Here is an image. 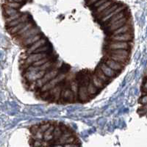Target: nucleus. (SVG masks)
Here are the masks:
<instances>
[{
  "label": "nucleus",
  "mask_w": 147,
  "mask_h": 147,
  "mask_svg": "<svg viewBox=\"0 0 147 147\" xmlns=\"http://www.w3.org/2000/svg\"><path fill=\"white\" fill-rule=\"evenodd\" d=\"M49 60H50V57H44V58H42V59H40V60L36 61V62L33 63L32 64V65L34 67L40 66V65H41L42 64H44V63H45L49 61Z\"/></svg>",
  "instance_id": "a878e982"
},
{
  "label": "nucleus",
  "mask_w": 147,
  "mask_h": 147,
  "mask_svg": "<svg viewBox=\"0 0 147 147\" xmlns=\"http://www.w3.org/2000/svg\"><path fill=\"white\" fill-rule=\"evenodd\" d=\"M48 49H49V47H48V46H46V44H45V45L41 46V47H40L39 48L37 49H35V50L33 52V53H40V52H47Z\"/></svg>",
  "instance_id": "c85d7f7f"
},
{
  "label": "nucleus",
  "mask_w": 147,
  "mask_h": 147,
  "mask_svg": "<svg viewBox=\"0 0 147 147\" xmlns=\"http://www.w3.org/2000/svg\"><path fill=\"white\" fill-rule=\"evenodd\" d=\"M54 129H55V125L53 124H51L49 126L48 129H47V130L44 132V136H43V139H44L45 141H50V140H52L53 138V130Z\"/></svg>",
  "instance_id": "2eb2a0df"
},
{
  "label": "nucleus",
  "mask_w": 147,
  "mask_h": 147,
  "mask_svg": "<svg viewBox=\"0 0 147 147\" xmlns=\"http://www.w3.org/2000/svg\"><path fill=\"white\" fill-rule=\"evenodd\" d=\"M107 58L112 59L115 60L116 62H119L120 63L125 64L127 63L129 59V56L127 55H117V54H107Z\"/></svg>",
  "instance_id": "423d86ee"
},
{
  "label": "nucleus",
  "mask_w": 147,
  "mask_h": 147,
  "mask_svg": "<svg viewBox=\"0 0 147 147\" xmlns=\"http://www.w3.org/2000/svg\"><path fill=\"white\" fill-rule=\"evenodd\" d=\"M146 101H147V97L146 95H144V96H142L140 99V103H141L142 105H146Z\"/></svg>",
  "instance_id": "2f4dec72"
},
{
  "label": "nucleus",
  "mask_w": 147,
  "mask_h": 147,
  "mask_svg": "<svg viewBox=\"0 0 147 147\" xmlns=\"http://www.w3.org/2000/svg\"><path fill=\"white\" fill-rule=\"evenodd\" d=\"M4 5L7 6V7H12V8L17 9V10H18V9H19L22 7V4L18 3V2H5Z\"/></svg>",
  "instance_id": "bb28decb"
},
{
  "label": "nucleus",
  "mask_w": 147,
  "mask_h": 147,
  "mask_svg": "<svg viewBox=\"0 0 147 147\" xmlns=\"http://www.w3.org/2000/svg\"><path fill=\"white\" fill-rule=\"evenodd\" d=\"M99 67L100 68L101 70L102 71V72L107 77H108L109 78H112V77H114L115 76V71L113 70L112 69H110V67L107 66L105 63H102L99 65Z\"/></svg>",
  "instance_id": "9d476101"
},
{
  "label": "nucleus",
  "mask_w": 147,
  "mask_h": 147,
  "mask_svg": "<svg viewBox=\"0 0 147 147\" xmlns=\"http://www.w3.org/2000/svg\"><path fill=\"white\" fill-rule=\"evenodd\" d=\"M127 22H128V17H127V16L122 17L121 18L119 19V20L116 21V22H113L112 24H110V25L109 26V31H110V32H113L114 30L119 28V27H122V26H124V24H126L127 23Z\"/></svg>",
  "instance_id": "39448f33"
},
{
  "label": "nucleus",
  "mask_w": 147,
  "mask_h": 147,
  "mask_svg": "<svg viewBox=\"0 0 147 147\" xmlns=\"http://www.w3.org/2000/svg\"><path fill=\"white\" fill-rule=\"evenodd\" d=\"M29 22V21H27V22H23V23H21V24H17V25L14 26V27H9V28H7V32H9L10 34H11V35H14V34L16 33L18 31H19V30H21V29L22 28V27H24V26L27 24V23Z\"/></svg>",
  "instance_id": "f3484780"
},
{
  "label": "nucleus",
  "mask_w": 147,
  "mask_h": 147,
  "mask_svg": "<svg viewBox=\"0 0 147 147\" xmlns=\"http://www.w3.org/2000/svg\"><path fill=\"white\" fill-rule=\"evenodd\" d=\"M29 16L27 13H23L20 17H18V18L15 19V20L12 21V22H9V23H7V25H6V27L7 28H9V27H14V26L17 25L18 24L23 23V22H25L29 21Z\"/></svg>",
  "instance_id": "6e6552de"
},
{
  "label": "nucleus",
  "mask_w": 147,
  "mask_h": 147,
  "mask_svg": "<svg viewBox=\"0 0 147 147\" xmlns=\"http://www.w3.org/2000/svg\"><path fill=\"white\" fill-rule=\"evenodd\" d=\"M22 13H21V12H18L17 13H16L15 15H13L11 16H8L6 18V19H5V21H6V23H9V22H12V21L15 20V19H16V18H18V17H20L22 15Z\"/></svg>",
  "instance_id": "cd10ccee"
},
{
  "label": "nucleus",
  "mask_w": 147,
  "mask_h": 147,
  "mask_svg": "<svg viewBox=\"0 0 147 147\" xmlns=\"http://www.w3.org/2000/svg\"><path fill=\"white\" fill-rule=\"evenodd\" d=\"M71 91L74 94V100H77V96H78V88H77V84L76 82H73L71 84Z\"/></svg>",
  "instance_id": "393cba45"
},
{
  "label": "nucleus",
  "mask_w": 147,
  "mask_h": 147,
  "mask_svg": "<svg viewBox=\"0 0 147 147\" xmlns=\"http://www.w3.org/2000/svg\"><path fill=\"white\" fill-rule=\"evenodd\" d=\"M40 31L38 27H32L31 28H30L29 30H27L24 33L22 34L21 35L18 36V40H25L26 38H29V37L32 36V35H38V34H40Z\"/></svg>",
  "instance_id": "20e7f679"
},
{
  "label": "nucleus",
  "mask_w": 147,
  "mask_h": 147,
  "mask_svg": "<svg viewBox=\"0 0 147 147\" xmlns=\"http://www.w3.org/2000/svg\"><path fill=\"white\" fill-rule=\"evenodd\" d=\"M107 1H109V0H99V1H97L96 2H95V3H94L93 5H91V6H93V7L96 9V7H99V6L102 5V4L105 3V2H107Z\"/></svg>",
  "instance_id": "7c9ffc66"
},
{
  "label": "nucleus",
  "mask_w": 147,
  "mask_h": 147,
  "mask_svg": "<svg viewBox=\"0 0 147 147\" xmlns=\"http://www.w3.org/2000/svg\"><path fill=\"white\" fill-rule=\"evenodd\" d=\"M3 10H4V14L7 17L11 16L13 15H15L16 13H18V10L17 9L12 8V7H7L6 5H3Z\"/></svg>",
  "instance_id": "aec40b11"
},
{
  "label": "nucleus",
  "mask_w": 147,
  "mask_h": 147,
  "mask_svg": "<svg viewBox=\"0 0 147 147\" xmlns=\"http://www.w3.org/2000/svg\"><path fill=\"white\" fill-rule=\"evenodd\" d=\"M62 134L63 131L61 129V128H60V127H59V126H55V129H54L53 133H52V135H53V138H52V140H55L54 143L57 142Z\"/></svg>",
  "instance_id": "6ab92c4d"
},
{
  "label": "nucleus",
  "mask_w": 147,
  "mask_h": 147,
  "mask_svg": "<svg viewBox=\"0 0 147 147\" xmlns=\"http://www.w3.org/2000/svg\"><path fill=\"white\" fill-rule=\"evenodd\" d=\"M94 73H95L96 75L99 77L100 80H102L105 83H107V82L109 81V80H110V78H109L108 77H107V76H106L103 72H102V71L101 70L100 68H99V66L97 67L96 69L95 72H94Z\"/></svg>",
  "instance_id": "a211bd4d"
},
{
  "label": "nucleus",
  "mask_w": 147,
  "mask_h": 147,
  "mask_svg": "<svg viewBox=\"0 0 147 147\" xmlns=\"http://www.w3.org/2000/svg\"><path fill=\"white\" fill-rule=\"evenodd\" d=\"M33 27V24H32V23H30V22H28V23H27V24H26V25L24 26V27H22V28L21 29V30H19V31H18V32H17L16 34H14V35H16V36H18H18H19V35H22V34L24 33V32H25L27 30H29V29L31 28V27Z\"/></svg>",
  "instance_id": "b1692460"
},
{
  "label": "nucleus",
  "mask_w": 147,
  "mask_h": 147,
  "mask_svg": "<svg viewBox=\"0 0 147 147\" xmlns=\"http://www.w3.org/2000/svg\"><path fill=\"white\" fill-rule=\"evenodd\" d=\"M125 16H126V12L124 11V10H122V11H121L120 13H119L114 15L113 16H112L111 18H110V19H109V20H110V22H109V24H108V27L110 25V24H112L113 22H116V21H118L119 19L121 18L122 17Z\"/></svg>",
  "instance_id": "412c9836"
},
{
  "label": "nucleus",
  "mask_w": 147,
  "mask_h": 147,
  "mask_svg": "<svg viewBox=\"0 0 147 147\" xmlns=\"http://www.w3.org/2000/svg\"><path fill=\"white\" fill-rule=\"evenodd\" d=\"M5 2H18V3L22 4L24 0H5Z\"/></svg>",
  "instance_id": "473e14b6"
},
{
  "label": "nucleus",
  "mask_w": 147,
  "mask_h": 147,
  "mask_svg": "<svg viewBox=\"0 0 147 147\" xmlns=\"http://www.w3.org/2000/svg\"><path fill=\"white\" fill-rule=\"evenodd\" d=\"M105 63L107 66L110 67V69H112L114 71L122 70V69H123V65H124V64L120 63L119 62H116L115 60L110 58H107V60H105Z\"/></svg>",
  "instance_id": "1a4fd4ad"
},
{
  "label": "nucleus",
  "mask_w": 147,
  "mask_h": 147,
  "mask_svg": "<svg viewBox=\"0 0 147 147\" xmlns=\"http://www.w3.org/2000/svg\"><path fill=\"white\" fill-rule=\"evenodd\" d=\"M50 123H46V124H40L39 125V130L41 132H43L44 133V132H45L46 130H47V129L49 127V126H50Z\"/></svg>",
  "instance_id": "c756f323"
},
{
  "label": "nucleus",
  "mask_w": 147,
  "mask_h": 147,
  "mask_svg": "<svg viewBox=\"0 0 147 147\" xmlns=\"http://www.w3.org/2000/svg\"><path fill=\"white\" fill-rule=\"evenodd\" d=\"M109 54H117V55H127L129 56V51L127 49H109L107 51Z\"/></svg>",
  "instance_id": "5701e85b"
},
{
  "label": "nucleus",
  "mask_w": 147,
  "mask_h": 147,
  "mask_svg": "<svg viewBox=\"0 0 147 147\" xmlns=\"http://www.w3.org/2000/svg\"><path fill=\"white\" fill-rule=\"evenodd\" d=\"M129 48V44L127 41H115L113 40L111 43L107 45V49H127L128 50Z\"/></svg>",
  "instance_id": "f257e3e1"
},
{
  "label": "nucleus",
  "mask_w": 147,
  "mask_h": 147,
  "mask_svg": "<svg viewBox=\"0 0 147 147\" xmlns=\"http://www.w3.org/2000/svg\"><path fill=\"white\" fill-rule=\"evenodd\" d=\"M46 43H47L46 39H44V38L39 39L38 40H37L36 42H35L33 44H32L31 47L28 49V50H27V54H28V55H30V54L33 53V52L35 50V49H37L39 48V47H41V46L45 45Z\"/></svg>",
  "instance_id": "9b49d317"
},
{
  "label": "nucleus",
  "mask_w": 147,
  "mask_h": 147,
  "mask_svg": "<svg viewBox=\"0 0 147 147\" xmlns=\"http://www.w3.org/2000/svg\"><path fill=\"white\" fill-rule=\"evenodd\" d=\"M112 40L115 41H131L133 40V35L131 32H127V33L117 34V35H113L110 38Z\"/></svg>",
  "instance_id": "f03ea898"
},
{
  "label": "nucleus",
  "mask_w": 147,
  "mask_h": 147,
  "mask_svg": "<svg viewBox=\"0 0 147 147\" xmlns=\"http://www.w3.org/2000/svg\"><path fill=\"white\" fill-rule=\"evenodd\" d=\"M47 57V54L44 53V52H40V53H35L33 55H30L27 58L25 61V64L27 65H31L33 63L36 62L38 60H40L42 58Z\"/></svg>",
  "instance_id": "7ed1b4c3"
},
{
  "label": "nucleus",
  "mask_w": 147,
  "mask_h": 147,
  "mask_svg": "<svg viewBox=\"0 0 147 147\" xmlns=\"http://www.w3.org/2000/svg\"><path fill=\"white\" fill-rule=\"evenodd\" d=\"M115 3H116V2H115L114 1H113V0H109L107 2H105V3L102 4V5H100V6H99V7L96 8V14L98 15L99 13H100L101 12L106 10V9L109 8V7H111V6L113 5Z\"/></svg>",
  "instance_id": "dca6fc26"
},
{
  "label": "nucleus",
  "mask_w": 147,
  "mask_h": 147,
  "mask_svg": "<svg viewBox=\"0 0 147 147\" xmlns=\"http://www.w3.org/2000/svg\"><path fill=\"white\" fill-rule=\"evenodd\" d=\"M99 89L97 88L96 87H95V85L92 83L91 80H89L88 85L87 86V91L88 95H95L98 92Z\"/></svg>",
  "instance_id": "4be33fe9"
},
{
  "label": "nucleus",
  "mask_w": 147,
  "mask_h": 147,
  "mask_svg": "<svg viewBox=\"0 0 147 147\" xmlns=\"http://www.w3.org/2000/svg\"><path fill=\"white\" fill-rule=\"evenodd\" d=\"M90 77H91V80H91L92 83L94 84V85H95V87H96L97 88L102 89L105 87V82H104L102 80H100L99 77H97L95 74V73L93 74L90 76Z\"/></svg>",
  "instance_id": "ddd939ff"
},
{
  "label": "nucleus",
  "mask_w": 147,
  "mask_h": 147,
  "mask_svg": "<svg viewBox=\"0 0 147 147\" xmlns=\"http://www.w3.org/2000/svg\"><path fill=\"white\" fill-rule=\"evenodd\" d=\"M78 98L81 102H87L89 99V95L87 91V86L80 85L78 89Z\"/></svg>",
  "instance_id": "0eeeda50"
},
{
  "label": "nucleus",
  "mask_w": 147,
  "mask_h": 147,
  "mask_svg": "<svg viewBox=\"0 0 147 147\" xmlns=\"http://www.w3.org/2000/svg\"><path fill=\"white\" fill-rule=\"evenodd\" d=\"M132 30V28L131 27L130 24H126L124 26L116 29L113 32V35H117V34H122V33H127V32H130Z\"/></svg>",
  "instance_id": "4468645a"
},
{
  "label": "nucleus",
  "mask_w": 147,
  "mask_h": 147,
  "mask_svg": "<svg viewBox=\"0 0 147 147\" xmlns=\"http://www.w3.org/2000/svg\"><path fill=\"white\" fill-rule=\"evenodd\" d=\"M41 38V35L40 34H38V35H32V36L29 37L27 38H26L25 40H22V44L24 47H28V46H31L32 44H33L35 42H36L37 40H38L39 39Z\"/></svg>",
  "instance_id": "f8f14e48"
}]
</instances>
